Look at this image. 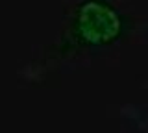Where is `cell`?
I'll return each mask as SVG.
<instances>
[{
  "mask_svg": "<svg viewBox=\"0 0 148 133\" xmlns=\"http://www.w3.org/2000/svg\"><path fill=\"white\" fill-rule=\"evenodd\" d=\"M132 20L111 0H82L69 11L52 52L59 57L96 54L122 43Z\"/></svg>",
  "mask_w": 148,
  "mask_h": 133,
  "instance_id": "6da1fadb",
  "label": "cell"
},
{
  "mask_svg": "<svg viewBox=\"0 0 148 133\" xmlns=\"http://www.w3.org/2000/svg\"><path fill=\"white\" fill-rule=\"evenodd\" d=\"M146 133H148V130H146Z\"/></svg>",
  "mask_w": 148,
  "mask_h": 133,
  "instance_id": "7a4b0ae2",
  "label": "cell"
}]
</instances>
